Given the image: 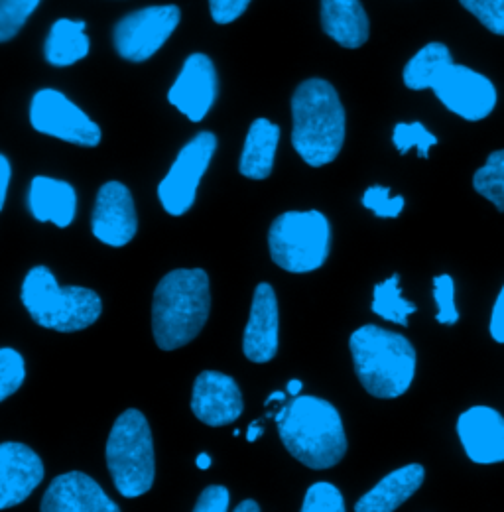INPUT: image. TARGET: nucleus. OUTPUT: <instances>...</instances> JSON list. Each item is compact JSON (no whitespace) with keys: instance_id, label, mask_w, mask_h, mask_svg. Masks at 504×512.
I'll list each match as a JSON object with an SVG mask.
<instances>
[{"instance_id":"1","label":"nucleus","mask_w":504,"mask_h":512,"mask_svg":"<svg viewBox=\"0 0 504 512\" xmlns=\"http://www.w3.org/2000/svg\"><path fill=\"white\" fill-rule=\"evenodd\" d=\"M284 448L302 465L321 471L347 453V434L339 410L317 396H296L276 414Z\"/></svg>"},{"instance_id":"2","label":"nucleus","mask_w":504,"mask_h":512,"mask_svg":"<svg viewBox=\"0 0 504 512\" xmlns=\"http://www.w3.org/2000/svg\"><path fill=\"white\" fill-rule=\"evenodd\" d=\"M211 310L209 276L201 268L166 274L154 292L152 333L162 351H176L205 327Z\"/></svg>"},{"instance_id":"3","label":"nucleus","mask_w":504,"mask_h":512,"mask_svg":"<svg viewBox=\"0 0 504 512\" xmlns=\"http://www.w3.org/2000/svg\"><path fill=\"white\" fill-rule=\"evenodd\" d=\"M292 144L302 160L321 168L331 164L345 142V109L335 87L325 79L304 81L292 97Z\"/></svg>"},{"instance_id":"4","label":"nucleus","mask_w":504,"mask_h":512,"mask_svg":"<svg viewBox=\"0 0 504 512\" xmlns=\"http://www.w3.org/2000/svg\"><path fill=\"white\" fill-rule=\"evenodd\" d=\"M353 367L365 390L382 400L400 398L416 377V349L402 333L363 325L349 339Z\"/></svg>"},{"instance_id":"5","label":"nucleus","mask_w":504,"mask_h":512,"mask_svg":"<svg viewBox=\"0 0 504 512\" xmlns=\"http://www.w3.org/2000/svg\"><path fill=\"white\" fill-rule=\"evenodd\" d=\"M22 304L40 327L73 333L101 318L103 302L97 292L81 286L62 288L46 266H34L22 282Z\"/></svg>"},{"instance_id":"6","label":"nucleus","mask_w":504,"mask_h":512,"mask_svg":"<svg viewBox=\"0 0 504 512\" xmlns=\"http://www.w3.org/2000/svg\"><path fill=\"white\" fill-rule=\"evenodd\" d=\"M107 467L117 491L126 499L146 495L156 477L154 442L140 410L123 412L107 440Z\"/></svg>"},{"instance_id":"7","label":"nucleus","mask_w":504,"mask_h":512,"mask_svg":"<svg viewBox=\"0 0 504 512\" xmlns=\"http://www.w3.org/2000/svg\"><path fill=\"white\" fill-rule=\"evenodd\" d=\"M272 260L286 272L306 274L321 268L331 251V225L319 211H288L268 231Z\"/></svg>"},{"instance_id":"8","label":"nucleus","mask_w":504,"mask_h":512,"mask_svg":"<svg viewBox=\"0 0 504 512\" xmlns=\"http://www.w3.org/2000/svg\"><path fill=\"white\" fill-rule=\"evenodd\" d=\"M180 20L182 12L176 4L148 6L130 12L115 26V50L126 62H148L168 42Z\"/></svg>"},{"instance_id":"9","label":"nucleus","mask_w":504,"mask_h":512,"mask_svg":"<svg viewBox=\"0 0 504 512\" xmlns=\"http://www.w3.org/2000/svg\"><path fill=\"white\" fill-rule=\"evenodd\" d=\"M217 150L213 132H199L180 150L170 172L158 186V197L166 213L174 217L186 215L195 203L201 178L205 176Z\"/></svg>"},{"instance_id":"10","label":"nucleus","mask_w":504,"mask_h":512,"mask_svg":"<svg viewBox=\"0 0 504 512\" xmlns=\"http://www.w3.org/2000/svg\"><path fill=\"white\" fill-rule=\"evenodd\" d=\"M30 123L34 130L63 142L93 148L101 142V127L56 89H42L32 97Z\"/></svg>"},{"instance_id":"11","label":"nucleus","mask_w":504,"mask_h":512,"mask_svg":"<svg viewBox=\"0 0 504 512\" xmlns=\"http://www.w3.org/2000/svg\"><path fill=\"white\" fill-rule=\"evenodd\" d=\"M434 93L445 109L471 123L487 119L497 105L493 81L465 65H451L434 87Z\"/></svg>"},{"instance_id":"12","label":"nucleus","mask_w":504,"mask_h":512,"mask_svg":"<svg viewBox=\"0 0 504 512\" xmlns=\"http://www.w3.org/2000/svg\"><path fill=\"white\" fill-rule=\"evenodd\" d=\"M243 410L245 400L233 377L219 371H203L195 379L191 412L199 422L211 428L229 426L243 416Z\"/></svg>"},{"instance_id":"13","label":"nucleus","mask_w":504,"mask_h":512,"mask_svg":"<svg viewBox=\"0 0 504 512\" xmlns=\"http://www.w3.org/2000/svg\"><path fill=\"white\" fill-rule=\"evenodd\" d=\"M91 231L103 245L115 249L125 247L134 239L138 219L134 199L125 184L109 182L99 190L91 215Z\"/></svg>"},{"instance_id":"14","label":"nucleus","mask_w":504,"mask_h":512,"mask_svg":"<svg viewBox=\"0 0 504 512\" xmlns=\"http://www.w3.org/2000/svg\"><path fill=\"white\" fill-rule=\"evenodd\" d=\"M217 99V69L205 54H191L168 91V101L191 123L205 119Z\"/></svg>"},{"instance_id":"15","label":"nucleus","mask_w":504,"mask_h":512,"mask_svg":"<svg viewBox=\"0 0 504 512\" xmlns=\"http://www.w3.org/2000/svg\"><path fill=\"white\" fill-rule=\"evenodd\" d=\"M457 436L477 465L504 463V416L491 406H473L457 418Z\"/></svg>"},{"instance_id":"16","label":"nucleus","mask_w":504,"mask_h":512,"mask_svg":"<svg viewBox=\"0 0 504 512\" xmlns=\"http://www.w3.org/2000/svg\"><path fill=\"white\" fill-rule=\"evenodd\" d=\"M44 481V463L34 449L0 444V511L24 503Z\"/></svg>"},{"instance_id":"17","label":"nucleus","mask_w":504,"mask_h":512,"mask_svg":"<svg viewBox=\"0 0 504 512\" xmlns=\"http://www.w3.org/2000/svg\"><path fill=\"white\" fill-rule=\"evenodd\" d=\"M40 512H121V509L95 479L81 471H71L52 481Z\"/></svg>"},{"instance_id":"18","label":"nucleus","mask_w":504,"mask_h":512,"mask_svg":"<svg viewBox=\"0 0 504 512\" xmlns=\"http://www.w3.org/2000/svg\"><path fill=\"white\" fill-rule=\"evenodd\" d=\"M278 300L270 284L262 282L254 290L251 316L245 327L243 351L252 363H268L278 353Z\"/></svg>"},{"instance_id":"19","label":"nucleus","mask_w":504,"mask_h":512,"mask_svg":"<svg viewBox=\"0 0 504 512\" xmlns=\"http://www.w3.org/2000/svg\"><path fill=\"white\" fill-rule=\"evenodd\" d=\"M323 32L347 50H357L369 40V16L361 0H321Z\"/></svg>"},{"instance_id":"20","label":"nucleus","mask_w":504,"mask_h":512,"mask_svg":"<svg viewBox=\"0 0 504 512\" xmlns=\"http://www.w3.org/2000/svg\"><path fill=\"white\" fill-rule=\"evenodd\" d=\"M424 479V465H404L382 477L369 493H365L357 501L355 512H394L422 487Z\"/></svg>"},{"instance_id":"21","label":"nucleus","mask_w":504,"mask_h":512,"mask_svg":"<svg viewBox=\"0 0 504 512\" xmlns=\"http://www.w3.org/2000/svg\"><path fill=\"white\" fill-rule=\"evenodd\" d=\"M28 209L40 223H54L65 229L73 223L77 211V193L62 180L38 176L30 184Z\"/></svg>"},{"instance_id":"22","label":"nucleus","mask_w":504,"mask_h":512,"mask_svg":"<svg viewBox=\"0 0 504 512\" xmlns=\"http://www.w3.org/2000/svg\"><path fill=\"white\" fill-rule=\"evenodd\" d=\"M278 142V125L270 123L268 119H256L247 132L239 172L249 180H266L274 168Z\"/></svg>"},{"instance_id":"23","label":"nucleus","mask_w":504,"mask_h":512,"mask_svg":"<svg viewBox=\"0 0 504 512\" xmlns=\"http://www.w3.org/2000/svg\"><path fill=\"white\" fill-rule=\"evenodd\" d=\"M85 28L87 24L83 20L73 22L67 18H60L58 22H54L44 44V56L48 64L67 67L81 62L91 48Z\"/></svg>"},{"instance_id":"24","label":"nucleus","mask_w":504,"mask_h":512,"mask_svg":"<svg viewBox=\"0 0 504 512\" xmlns=\"http://www.w3.org/2000/svg\"><path fill=\"white\" fill-rule=\"evenodd\" d=\"M451 65L453 58L447 46L432 42L424 46L404 67V85L412 91L434 89Z\"/></svg>"},{"instance_id":"25","label":"nucleus","mask_w":504,"mask_h":512,"mask_svg":"<svg viewBox=\"0 0 504 512\" xmlns=\"http://www.w3.org/2000/svg\"><path fill=\"white\" fill-rule=\"evenodd\" d=\"M416 310H418L416 304L402 298L400 276L398 274L390 276L388 280H384V282L375 286L373 314H377L378 318L406 327L410 316L416 314Z\"/></svg>"},{"instance_id":"26","label":"nucleus","mask_w":504,"mask_h":512,"mask_svg":"<svg viewBox=\"0 0 504 512\" xmlns=\"http://www.w3.org/2000/svg\"><path fill=\"white\" fill-rule=\"evenodd\" d=\"M473 188L504 213V150L487 158V164L475 172Z\"/></svg>"},{"instance_id":"27","label":"nucleus","mask_w":504,"mask_h":512,"mask_svg":"<svg viewBox=\"0 0 504 512\" xmlns=\"http://www.w3.org/2000/svg\"><path fill=\"white\" fill-rule=\"evenodd\" d=\"M42 0H0V44L12 40Z\"/></svg>"},{"instance_id":"28","label":"nucleus","mask_w":504,"mask_h":512,"mask_svg":"<svg viewBox=\"0 0 504 512\" xmlns=\"http://www.w3.org/2000/svg\"><path fill=\"white\" fill-rule=\"evenodd\" d=\"M392 140L400 154H406L410 148H418L420 158H428L430 148L438 144L436 134H432L422 123H398L394 128Z\"/></svg>"},{"instance_id":"29","label":"nucleus","mask_w":504,"mask_h":512,"mask_svg":"<svg viewBox=\"0 0 504 512\" xmlns=\"http://www.w3.org/2000/svg\"><path fill=\"white\" fill-rule=\"evenodd\" d=\"M26 379L24 357L14 349H0V402L18 392Z\"/></svg>"},{"instance_id":"30","label":"nucleus","mask_w":504,"mask_h":512,"mask_svg":"<svg viewBox=\"0 0 504 512\" xmlns=\"http://www.w3.org/2000/svg\"><path fill=\"white\" fill-rule=\"evenodd\" d=\"M300 512H347L341 491L327 481L314 483L302 503Z\"/></svg>"},{"instance_id":"31","label":"nucleus","mask_w":504,"mask_h":512,"mask_svg":"<svg viewBox=\"0 0 504 512\" xmlns=\"http://www.w3.org/2000/svg\"><path fill=\"white\" fill-rule=\"evenodd\" d=\"M487 30L504 36V0H459Z\"/></svg>"},{"instance_id":"32","label":"nucleus","mask_w":504,"mask_h":512,"mask_svg":"<svg viewBox=\"0 0 504 512\" xmlns=\"http://www.w3.org/2000/svg\"><path fill=\"white\" fill-rule=\"evenodd\" d=\"M434 300L438 306V323L455 325L459 321V312L455 306V282L449 274H441L434 278Z\"/></svg>"},{"instance_id":"33","label":"nucleus","mask_w":504,"mask_h":512,"mask_svg":"<svg viewBox=\"0 0 504 512\" xmlns=\"http://www.w3.org/2000/svg\"><path fill=\"white\" fill-rule=\"evenodd\" d=\"M363 205L367 209H371L377 217L382 219H394L402 213L404 209V197L402 195H396L392 197L388 193V188H382V186H373L369 188L365 195H363Z\"/></svg>"},{"instance_id":"34","label":"nucleus","mask_w":504,"mask_h":512,"mask_svg":"<svg viewBox=\"0 0 504 512\" xmlns=\"http://www.w3.org/2000/svg\"><path fill=\"white\" fill-rule=\"evenodd\" d=\"M229 505H231L229 489L223 485H211L199 495L193 512H229Z\"/></svg>"},{"instance_id":"35","label":"nucleus","mask_w":504,"mask_h":512,"mask_svg":"<svg viewBox=\"0 0 504 512\" xmlns=\"http://www.w3.org/2000/svg\"><path fill=\"white\" fill-rule=\"evenodd\" d=\"M251 0H209L211 18L217 24H231L245 14Z\"/></svg>"},{"instance_id":"36","label":"nucleus","mask_w":504,"mask_h":512,"mask_svg":"<svg viewBox=\"0 0 504 512\" xmlns=\"http://www.w3.org/2000/svg\"><path fill=\"white\" fill-rule=\"evenodd\" d=\"M489 333L491 337L504 345V286L503 290L499 292L497 300H495V306H493V312H491V321H489Z\"/></svg>"},{"instance_id":"37","label":"nucleus","mask_w":504,"mask_h":512,"mask_svg":"<svg viewBox=\"0 0 504 512\" xmlns=\"http://www.w3.org/2000/svg\"><path fill=\"white\" fill-rule=\"evenodd\" d=\"M10 176H12V168L10 162L4 154H0V211L4 207L6 201V193H8V186H10Z\"/></svg>"},{"instance_id":"38","label":"nucleus","mask_w":504,"mask_h":512,"mask_svg":"<svg viewBox=\"0 0 504 512\" xmlns=\"http://www.w3.org/2000/svg\"><path fill=\"white\" fill-rule=\"evenodd\" d=\"M260 436H262V426H260V422H252L251 426H249V430H247V440L252 444V442H256Z\"/></svg>"},{"instance_id":"39","label":"nucleus","mask_w":504,"mask_h":512,"mask_svg":"<svg viewBox=\"0 0 504 512\" xmlns=\"http://www.w3.org/2000/svg\"><path fill=\"white\" fill-rule=\"evenodd\" d=\"M233 512H260V507H258V503L256 501H252V499H247V501H243L237 509Z\"/></svg>"},{"instance_id":"40","label":"nucleus","mask_w":504,"mask_h":512,"mask_svg":"<svg viewBox=\"0 0 504 512\" xmlns=\"http://www.w3.org/2000/svg\"><path fill=\"white\" fill-rule=\"evenodd\" d=\"M195 465L199 469H209L211 467V455L209 453H199L197 459H195Z\"/></svg>"},{"instance_id":"41","label":"nucleus","mask_w":504,"mask_h":512,"mask_svg":"<svg viewBox=\"0 0 504 512\" xmlns=\"http://www.w3.org/2000/svg\"><path fill=\"white\" fill-rule=\"evenodd\" d=\"M300 390H302V381H290V383H288V392H290L292 396H298Z\"/></svg>"},{"instance_id":"42","label":"nucleus","mask_w":504,"mask_h":512,"mask_svg":"<svg viewBox=\"0 0 504 512\" xmlns=\"http://www.w3.org/2000/svg\"><path fill=\"white\" fill-rule=\"evenodd\" d=\"M274 400L284 402V400H286V394H284V392H272V394L268 396V400H266V406H270Z\"/></svg>"}]
</instances>
